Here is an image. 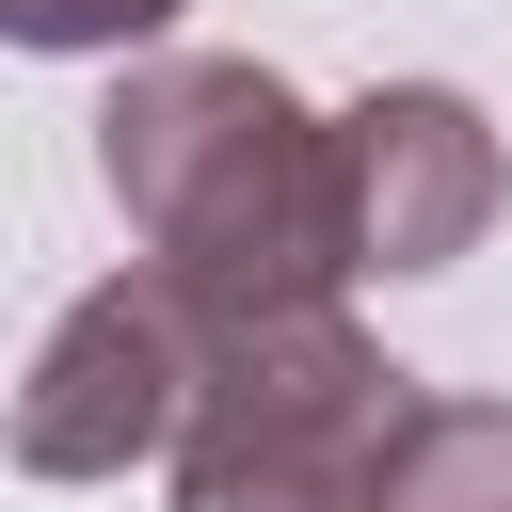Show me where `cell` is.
Instances as JSON below:
<instances>
[{
  "label": "cell",
  "instance_id": "6da1fadb",
  "mask_svg": "<svg viewBox=\"0 0 512 512\" xmlns=\"http://www.w3.org/2000/svg\"><path fill=\"white\" fill-rule=\"evenodd\" d=\"M96 192L128 208L144 272L192 320H288L352 288L336 224V112H304L240 48H144L96 112Z\"/></svg>",
  "mask_w": 512,
  "mask_h": 512
},
{
  "label": "cell",
  "instance_id": "277c9868",
  "mask_svg": "<svg viewBox=\"0 0 512 512\" xmlns=\"http://www.w3.org/2000/svg\"><path fill=\"white\" fill-rule=\"evenodd\" d=\"M512 160L480 128L464 80H368L336 96V224H352V272H448L480 256Z\"/></svg>",
  "mask_w": 512,
  "mask_h": 512
},
{
  "label": "cell",
  "instance_id": "3957f363",
  "mask_svg": "<svg viewBox=\"0 0 512 512\" xmlns=\"http://www.w3.org/2000/svg\"><path fill=\"white\" fill-rule=\"evenodd\" d=\"M192 368H208V320L160 272H96L32 336V368H16V464L32 480H128V464H160L176 416H192Z\"/></svg>",
  "mask_w": 512,
  "mask_h": 512
},
{
  "label": "cell",
  "instance_id": "7a4b0ae2",
  "mask_svg": "<svg viewBox=\"0 0 512 512\" xmlns=\"http://www.w3.org/2000/svg\"><path fill=\"white\" fill-rule=\"evenodd\" d=\"M400 416H416V368H384L352 304H288V320H208V368L160 464H176V512H368Z\"/></svg>",
  "mask_w": 512,
  "mask_h": 512
},
{
  "label": "cell",
  "instance_id": "8992f818",
  "mask_svg": "<svg viewBox=\"0 0 512 512\" xmlns=\"http://www.w3.org/2000/svg\"><path fill=\"white\" fill-rule=\"evenodd\" d=\"M192 0H0V48H48V64H96V48H160Z\"/></svg>",
  "mask_w": 512,
  "mask_h": 512
},
{
  "label": "cell",
  "instance_id": "5b68a950",
  "mask_svg": "<svg viewBox=\"0 0 512 512\" xmlns=\"http://www.w3.org/2000/svg\"><path fill=\"white\" fill-rule=\"evenodd\" d=\"M368 512H512V400H448V384H416V416L384 432Z\"/></svg>",
  "mask_w": 512,
  "mask_h": 512
}]
</instances>
